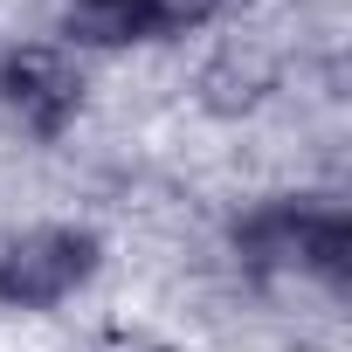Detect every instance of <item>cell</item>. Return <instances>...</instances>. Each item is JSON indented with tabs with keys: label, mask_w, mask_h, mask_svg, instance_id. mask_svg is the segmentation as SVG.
I'll use <instances>...</instances> for the list:
<instances>
[{
	"label": "cell",
	"mask_w": 352,
	"mask_h": 352,
	"mask_svg": "<svg viewBox=\"0 0 352 352\" xmlns=\"http://www.w3.org/2000/svg\"><path fill=\"white\" fill-rule=\"evenodd\" d=\"M235 249L256 270H290V276H318V283H345L352 270V221L345 208H318V201H270L235 228Z\"/></svg>",
	"instance_id": "6da1fadb"
},
{
	"label": "cell",
	"mask_w": 352,
	"mask_h": 352,
	"mask_svg": "<svg viewBox=\"0 0 352 352\" xmlns=\"http://www.w3.org/2000/svg\"><path fill=\"white\" fill-rule=\"evenodd\" d=\"M97 263H104V242L90 228H69V221L28 228L0 249V304L8 311H49V304L76 297L97 276Z\"/></svg>",
	"instance_id": "7a4b0ae2"
},
{
	"label": "cell",
	"mask_w": 352,
	"mask_h": 352,
	"mask_svg": "<svg viewBox=\"0 0 352 352\" xmlns=\"http://www.w3.org/2000/svg\"><path fill=\"white\" fill-rule=\"evenodd\" d=\"M83 111V69L63 42H21L0 56V118L28 138H56Z\"/></svg>",
	"instance_id": "3957f363"
},
{
	"label": "cell",
	"mask_w": 352,
	"mask_h": 352,
	"mask_svg": "<svg viewBox=\"0 0 352 352\" xmlns=\"http://www.w3.org/2000/svg\"><path fill=\"white\" fill-rule=\"evenodd\" d=\"M159 42L152 0H69L63 8V49H131Z\"/></svg>",
	"instance_id": "277c9868"
},
{
	"label": "cell",
	"mask_w": 352,
	"mask_h": 352,
	"mask_svg": "<svg viewBox=\"0 0 352 352\" xmlns=\"http://www.w3.org/2000/svg\"><path fill=\"white\" fill-rule=\"evenodd\" d=\"M270 63L256 56V49H221L208 69H201V104L214 111V118H235V111H256L263 97H270Z\"/></svg>",
	"instance_id": "5b68a950"
},
{
	"label": "cell",
	"mask_w": 352,
	"mask_h": 352,
	"mask_svg": "<svg viewBox=\"0 0 352 352\" xmlns=\"http://www.w3.org/2000/svg\"><path fill=\"white\" fill-rule=\"evenodd\" d=\"M221 14V0H152V21H159V42L166 35H194Z\"/></svg>",
	"instance_id": "8992f818"
}]
</instances>
